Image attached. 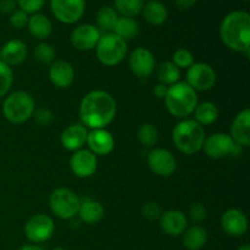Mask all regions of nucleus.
I'll return each instance as SVG.
<instances>
[{
  "label": "nucleus",
  "instance_id": "obj_1",
  "mask_svg": "<svg viewBox=\"0 0 250 250\" xmlns=\"http://www.w3.org/2000/svg\"><path fill=\"white\" fill-rule=\"evenodd\" d=\"M115 98L105 90H92L84 95L80 105L82 125L90 129L106 128L116 116Z\"/></svg>",
  "mask_w": 250,
  "mask_h": 250
},
{
  "label": "nucleus",
  "instance_id": "obj_2",
  "mask_svg": "<svg viewBox=\"0 0 250 250\" xmlns=\"http://www.w3.org/2000/svg\"><path fill=\"white\" fill-rule=\"evenodd\" d=\"M220 37L229 49L249 55L250 15L243 10L229 12L220 26Z\"/></svg>",
  "mask_w": 250,
  "mask_h": 250
},
{
  "label": "nucleus",
  "instance_id": "obj_3",
  "mask_svg": "<svg viewBox=\"0 0 250 250\" xmlns=\"http://www.w3.org/2000/svg\"><path fill=\"white\" fill-rule=\"evenodd\" d=\"M167 111L177 119H187L194 112L198 105V94L186 82H177L170 85L165 97Z\"/></svg>",
  "mask_w": 250,
  "mask_h": 250
},
{
  "label": "nucleus",
  "instance_id": "obj_4",
  "mask_svg": "<svg viewBox=\"0 0 250 250\" xmlns=\"http://www.w3.org/2000/svg\"><path fill=\"white\" fill-rule=\"evenodd\" d=\"M205 131L195 120L183 119L172 131V141L176 148L186 155H193L203 149Z\"/></svg>",
  "mask_w": 250,
  "mask_h": 250
},
{
  "label": "nucleus",
  "instance_id": "obj_5",
  "mask_svg": "<svg viewBox=\"0 0 250 250\" xmlns=\"http://www.w3.org/2000/svg\"><path fill=\"white\" fill-rule=\"evenodd\" d=\"M36 110V103L29 93L17 90L6 97L2 103V115L11 124H23L28 121Z\"/></svg>",
  "mask_w": 250,
  "mask_h": 250
},
{
  "label": "nucleus",
  "instance_id": "obj_6",
  "mask_svg": "<svg viewBox=\"0 0 250 250\" xmlns=\"http://www.w3.org/2000/svg\"><path fill=\"white\" fill-rule=\"evenodd\" d=\"M97 58L103 65L116 66L124 61L127 54V42L120 38L114 32H109L100 36L95 46Z\"/></svg>",
  "mask_w": 250,
  "mask_h": 250
},
{
  "label": "nucleus",
  "instance_id": "obj_7",
  "mask_svg": "<svg viewBox=\"0 0 250 250\" xmlns=\"http://www.w3.org/2000/svg\"><path fill=\"white\" fill-rule=\"evenodd\" d=\"M81 199L73 190L68 188H58L49 199L51 212L61 220H71L77 216Z\"/></svg>",
  "mask_w": 250,
  "mask_h": 250
},
{
  "label": "nucleus",
  "instance_id": "obj_8",
  "mask_svg": "<svg viewBox=\"0 0 250 250\" xmlns=\"http://www.w3.org/2000/svg\"><path fill=\"white\" fill-rule=\"evenodd\" d=\"M55 232L53 219L45 214H37L32 216L24 225V234L32 243H43L49 241Z\"/></svg>",
  "mask_w": 250,
  "mask_h": 250
},
{
  "label": "nucleus",
  "instance_id": "obj_9",
  "mask_svg": "<svg viewBox=\"0 0 250 250\" xmlns=\"http://www.w3.org/2000/svg\"><path fill=\"white\" fill-rule=\"evenodd\" d=\"M50 10L59 22L72 24L82 19L85 0H50Z\"/></svg>",
  "mask_w": 250,
  "mask_h": 250
},
{
  "label": "nucleus",
  "instance_id": "obj_10",
  "mask_svg": "<svg viewBox=\"0 0 250 250\" xmlns=\"http://www.w3.org/2000/svg\"><path fill=\"white\" fill-rule=\"evenodd\" d=\"M216 82V72L205 62L193 63L187 71V84L195 92H205L214 87Z\"/></svg>",
  "mask_w": 250,
  "mask_h": 250
},
{
  "label": "nucleus",
  "instance_id": "obj_11",
  "mask_svg": "<svg viewBox=\"0 0 250 250\" xmlns=\"http://www.w3.org/2000/svg\"><path fill=\"white\" fill-rule=\"evenodd\" d=\"M236 148L237 144L234 143L231 136L221 133V132H217L205 138L204 146H203L204 153L211 159L226 158L229 154L234 153Z\"/></svg>",
  "mask_w": 250,
  "mask_h": 250
},
{
  "label": "nucleus",
  "instance_id": "obj_12",
  "mask_svg": "<svg viewBox=\"0 0 250 250\" xmlns=\"http://www.w3.org/2000/svg\"><path fill=\"white\" fill-rule=\"evenodd\" d=\"M148 166L155 175L163 176V177H168L172 175L176 170V159L172 154L166 149L155 148L149 151Z\"/></svg>",
  "mask_w": 250,
  "mask_h": 250
},
{
  "label": "nucleus",
  "instance_id": "obj_13",
  "mask_svg": "<svg viewBox=\"0 0 250 250\" xmlns=\"http://www.w3.org/2000/svg\"><path fill=\"white\" fill-rule=\"evenodd\" d=\"M128 65L137 77L146 80L155 70V58L149 49L137 48L129 55Z\"/></svg>",
  "mask_w": 250,
  "mask_h": 250
},
{
  "label": "nucleus",
  "instance_id": "obj_14",
  "mask_svg": "<svg viewBox=\"0 0 250 250\" xmlns=\"http://www.w3.org/2000/svg\"><path fill=\"white\" fill-rule=\"evenodd\" d=\"M71 171L80 178H88L93 176L98 167L97 155L89 149H80L75 151L70 159Z\"/></svg>",
  "mask_w": 250,
  "mask_h": 250
},
{
  "label": "nucleus",
  "instance_id": "obj_15",
  "mask_svg": "<svg viewBox=\"0 0 250 250\" xmlns=\"http://www.w3.org/2000/svg\"><path fill=\"white\" fill-rule=\"evenodd\" d=\"M100 36V31L94 24L84 23L73 29L71 33V43L77 50L88 51L97 46Z\"/></svg>",
  "mask_w": 250,
  "mask_h": 250
},
{
  "label": "nucleus",
  "instance_id": "obj_16",
  "mask_svg": "<svg viewBox=\"0 0 250 250\" xmlns=\"http://www.w3.org/2000/svg\"><path fill=\"white\" fill-rule=\"evenodd\" d=\"M221 227L231 237H242L248 231V219L242 210L229 209L222 214Z\"/></svg>",
  "mask_w": 250,
  "mask_h": 250
},
{
  "label": "nucleus",
  "instance_id": "obj_17",
  "mask_svg": "<svg viewBox=\"0 0 250 250\" xmlns=\"http://www.w3.org/2000/svg\"><path fill=\"white\" fill-rule=\"evenodd\" d=\"M87 144L94 155H107L114 150L115 139L107 129H90L88 132Z\"/></svg>",
  "mask_w": 250,
  "mask_h": 250
},
{
  "label": "nucleus",
  "instance_id": "obj_18",
  "mask_svg": "<svg viewBox=\"0 0 250 250\" xmlns=\"http://www.w3.org/2000/svg\"><path fill=\"white\" fill-rule=\"evenodd\" d=\"M160 226L167 236H182L188 227L187 216L180 210H167L161 214Z\"/></svg>",
  "mask_w": 250,
  "mask_h": 250
},
{
  "label": "nucleus",
  "instance_id": "obj_19",
  "mask_svg": "<svg viewBox=\"0 0 250 250\" xmlns=\"http://www.w3.org/2000/svg\"><path fill=\"white\" fill-rule=\"evenodd\" d=\"M231 138L239 146H250V110L244 109L234 117L231 126Z\"/></svg>",
  "mask_w": 250,
  "mask_h": 250
},
{
  "label": "nucleus",
  "instance_id": "obj_20",
  "mask_svg": "<svg viewBox=\"0 0 250 250\" xmlns=\"http://www.w3.org/2000/svg\"><path fill=\"white\" fill-rule=\"evenodd\" d=\"M88 128L82 124L70 125L61 134V144L68 151H77L87 143Z\"/></svg>",
  "mask_w": 250,
  "mask_h": 250
},
{
  "label": "nucleus",
  "instance_id": "obj_21",
  "mask_svg": "<svg viewBox=\"0 0 250 250\" xmlns=\"http://www.w3.org/2000/svg\"><path fill=\"white\" fill-rule=\"evenodd\" d=\"M49 78L55 87L63 89L70 87L75 81V70L67 61H54L49 68Z\"/></svg>",
  "mask_w": 250,
  "mask_h": 250
},
{
  "label": "nucleus",
  "instance_id": "obj_22",
  "mask_svg": "<svg viewBox=\"0 0 250 250\" xmlns=\"http://www.w3.org/2000/svg\"><path fill=\"white\" fill-rule=\"evenodd\" d=\"M27 45L20 39H11L2 45L0 50V60L6 65L11 66L20 65L27 58Z\"/></svg>",
  "mask_w": 250,
  "mask_h": 250
},
{
  "label": "nucleus",
  "instance_id": "obj_23",
  "mask_svg": "<svg viewBox=\"0 0 250 250\" xmlns=\"http://www.w3.org/2000/svg\"><path fill=\"white\" fill-rule=\"evenodd\" d=\"M78 216H80L81 221L88 225H94L99 222L104 216V208L97 200L85 199L81 200L80 209H78Z\"/></svg>",
  "mask_w": 250,
  "mask_h": 250
},
{
  "label": "nucleus",
  "instance_id": "obj_24",
  "mask_svg": "<svg viewBox=\"0 0 250 250\" xmlns=\"http://www.w3.org/2000/svg\"><path fill=\"white\" fill-rule=\"evenodd\" d=\"M142 12H143L144 20L151 26H161L165 23L168 16L165 4L158 0H151L144 4Z\"/></svg>",
  "mask_w": 250,
  "mask_h": 250
},
{
  "label": "nucleus",
  "instance_id": "obj_25",
  "mask_svg": "<svg viewBox=\"0 0 250 250\" xmlns=\"http://www.w3.org/2000/svg\"><path fill=\"white\" fill-rule=\"evenodd\" d=\"M182 236L183 246L187 250H200L208 243V232L199 225L187 227Z\"/></svg>",
  "mask_w": 250,
  "mask_h": 250
},
{
  "label": "nucleus",
  "instance_id": "obj_26",
  "mask_svg": "<svg viewBox=\"0 0 250 250\" xmlns=\"http://www.w3.org/2000/svg\"><path fill=\"white\" fill-rule=\"evenodd\" d=\"M28 31L34 38L39 39V41H44L48 38L53 31V24L51 21L43 14H33L28 19Z\"/></svg>",
  "mask_w": 250,
  "mask_h": 250
},
{
  "label": "nucleus",
  "instance_id": "obj_27",
  "mask_svg": "<svg viewBox=\"0 0 250 250\" xmlns=\"http://www.w3.org/2000/svg\"><path fill=\"white\" fill-rule=\"evenodd\" d=\"M139 26L137 21L132 17H119L116 24H115L114 33L124 39L125 42L132 41L138 36Z\"/></svg>",
  "mask_w": 250,
  "mask_h": 250
},
{
  "label": "nucleus",
  "instance_id": "obj_28",
  "mask_svg": "<svg viewBox=\"0 0 250 250\" xmlns=\"http://www.w3.org/2000/svg\"><path fill=\"white\" fill-rule=\"evenodd\" d=\"M195 121L202 126H209L214 124L219 117V109L211 102H203L197 105L194 110Z\"/></svg>",
  "mask_w": 250,
  "mask_h": 250
},
{
  "label": "nucleus",
  "instance_id": "obj_29",
  "mask_svg": "<svg viewBox=\"0 0 250 250\" xmlns=\"http://www.w3.org/2000/svg\"><path fill=\"white\" fill-rule=\"evenodd\" d=\"M156 76H158L159 83L170 87L178 82L181 77V70L173 65L172 61H165L159 65L158 70H156Z\"/></svg>",
  "mask_w": 250,
  "mask_h": 250
},
{
  "label": "nucleus",
  "instance_id": "obj_30",
  "mask_svg": "<svg viewBox=\"0 0 250 250\" xmlns=\"http://www.w3.org/2000/svg\"><path fill=\"white\" fill-rule=\"evenodd\" d=\"M119 15L116 10L111 6H103L97 14V28L99 31H104L106 33L114 32L115 24H116Z\"/></svg>",
  "mask_w": 250,
  "mask_h": 250
},
{
  "label": "nucleus",
  "instance_id": "obj_31",
  "mask_svg": "<svg viewBox=\"0 0 250 250\" xmlns=\"http://www.w3.org/2000/svg\"><path fill=\"white\" fill-rule=\"evenodd\" d=\"M115 10L124 17H136L142 12L144 0H114Z\"/></svg>",
  "mask_w": 250,
  "mask_h": 250
},
{
  "label": "nucleus",
  "instance_id": "obj_32",
  "mask_svg": "<svg viewBox=\"0 0 250 250\" xmlns=\"http://www.w3.org/2000/svg\"><path fill=\"white\" fill-rule=\"evenodd\" d=\"M138 141L146 148H153L159 141V131L153 124H143L138 129Z\"/></svg>",
  "mask_w": 250,
  "mask_h": 250
},
{
  "label": "nucleus",
  "instance_id": "obj_33",
  "mask_svg": "<svg viewBox=\"0 0 250 250\" xmlns=\"http://www.w3.org/2000/svg\"><path fill=\"white\" fill-rule=\"evenodd\" d=\"M34 58L42 63H53L54 60H55L56 51L54 49L53 45H50L49 43H39L38 45L34 48Z\"/></svg>",
  "mask_w": 250,
  "mask_h": 250
},
{
  "label": "nucleus",
  "instance_id": "obj_34",
  "mask_svg": "<svg viewBox=\"0 0 250 250\" xmlns=\"http://www.w3.org/2000/svg\"><path fill=\"white\" fill-rule=\"evenodd\" d=\"M12 81H14V73L11 67L0 60V98L6 95L11 88Z\"/></svg>",
  "mask_w": 250,
  "mask_h": 250
},
{
  "label": "nucleus",
  "instance_id": "obj_35",
  "mask_svg": "<svg viewBox=\"0 0 250 250\" xmlns=\"http://www.w3.org/2000/svg\"><path fill=\"white\" fill-rule=\"evenodd\" d=\"M172 63L176 67L180 68V70L181 68H187L188 70L194 63V56H193V54L188 49L181 48L176 50L175 54H173Z\"/></svg>",
  "mask_w": 250,
  "mask_h": 250
},
{
  "label": "nucleus",
  "instance_id": "obj_36",
  "mask_svg": "<svg viewBox=\"0 0 250 250\" xmlns=\"http://www.w3.org/2000/svg\"><path fill=\"white\" fill-rule=\"evenodd\" d=\"M15 1L19 5L20 10L32 15L41 11L42 7L45 4V0H15Z\"/></svg>",
  "mask_w": 250,
  "mask_h": 250
},
{
  "label": "nucleus",
  "instance_id": "obj_37",
  "mask_svg": "<svg viewBox=\"0 0 250 250\" xmlns=\"http://www.w3.org/2000/svg\"><path fill=\"white\" fill-rule=\"evenodd\" d=\"M32 117H34V121H36L39 126L43 127L49 126V125H51V122L54 121L53 112L49 109H46V107H39V109L34 110L33 116Z\"/></svg>",
  "mask_w": 250,
  "mask_h": 250
},
{
  "label": "nucleus",
  "instance_id": "obj_38",
  "mask_svg": "<svg viewBox=\"0 0 250 250\" xmlns=\"http://www.w3.org/2000/svg\"><path fill=\"white\" fill-rule=\"evenodd\" d=\"M28 14H26L22 10H16L10 15V24L16 29H22L27 26L28 23Z\"/></svg>",
  "mask_w": 250,
  "mask_h": 250
},
{
  "label": "nucleus",
  "instance_id": "obj_39",
  "mask_svg": "<svg viewBox=\"0 0 250 250\" xmlns=\"http://www.w3.org/2000/svg\"><path fill=\"white\" fill-rule=\"evenodd\" d=\"M142 214L146 219L148 220H156V219H160L161 216V209L156 203L154 202H149L146 204H144V207L142 208Z\"/></svg>",
  "mask_w": 250,
  "mask_h": 250
},
{
  "label": "nucleus",
  "instance_id": "obj_40",
  "mask_svg": "<svg viewBox=\"0 0 250 250\" xmlns=\"http://www.w3.org/2000/svg\"><path fill=\"white\" fill-rule=\"evenodd\" d=\"M189 217L195 224H199L207 217V209L200 203H195L189 208Z\"/></svg>",
  "mask_w": 250,
  "mask_h": 250
},
{
  "label": "nucleus",
  "instance_id": "obj_41",
  "mask_svg": "<svg viewBox=\"0 0 250 250\" xmlns=\"http://www.w3.org/2000/svg\"><path fill=\"white\" fill-rule=\"evenodd\" d=\"M16 1L15 0H0V11L6 15H11L16 11Z\"/></svg>",
  "mask_w": 250,
  "mask_h": 250
},
{
  "label": "nucleus",
  "instance_id": "obj_42",
  "mask_svg": "<svg viewBox=\"0 0 250 250\" xmlns=\"http://www.w3.org/2000/svg\"><path fill=\"white\" fill-rule=\"evenodd\" d=\"M176 4V6L178 9H182V10H188V9H192L195 4L198 2V0H173Z\"/></svg>",
  "mask_w": 250,
  "mask_h": 250
},
{
  "label": "nucleus",
  "instance_id": "obj_43",
  "mask_svg": "<svg viewBox=\"0 0 250 250\" xmlns=\"http://www.w3.org/2000/svg\"><path fill=\"white\" fill-rule=\"evenodd\" d=\"M167 89H168L167 85H164L161 84V83H158V84L154 87V94H155V97L159 98V99H165Z\"/></svg>",
  "mask_w": 250,
  "mask_h": 250
},
{
  "label": "nucleus",
  "instance_id": "obj_44",
  "mask_svg": "<svg viewBox=\"0 0 250 250\" xmlns=\"http://www.w3.org/2000/svg\"><path fill=\"white\" fill-rule=\"evenodd\" d=\"M19 250H44L42 247L37 246V244H28V246L21 247Z\"/></svg>",
  "mask_w": 250,
  "mask_h": 250
},
{
  "label": "nucleus",
  "instance_id": "obj_45",
  "mask_svg": "<svg viewBox=\"0 0 250 250\" xmlns=\"http://www.w3.org/2000/svg\"><path fill=\"white\" fill-rule=\"evenodd\" d=\"M237 250H250V246H249V244H243V246L239 247V248Z\"/></svg>",
  "mask_w": 250,
  "mask_h": 250
},
{
  "label": "nucleus",
  "instance_id": "obj_46",
  "mask_svg": "<svg viewBox=\"0 0 250 250\" xmlns=\"http://www.w3.org/2000/svg\"><path fill=\"white\" fill-rule=\"evenodd\" d=\"M51 250H67V249H65V248H61V247H59V248H54V249H51Z\"/></svg>",
  "mask_w": 250,
  "mask_h": 250
},
{
  "label": "nucleus",
  "instance_id": "obj_47",
  "mask_svg": "<svg viewBox=\"0 0 250 250\" xmlns=\"http://www.w3.org/2000/svg\"><path fill=\"white\" fill-rule=\"evenodd\" d=\"M242 1H249V0H242Z\"/></svg>",
  "mask_w": 250,
  "mask_h": 250
},
{
  "label": "nucleus",
  "instance_id": "obj_48",
  "mask_svg": "<svg viewBox=\"0 0 250 250\" xmlns=\"http://www.w3.org/2000/svg\"><path fill=\"white\" fill-rule=\"evenodd\" d=\"M148 1H151V0H148Z\"/></svg>",
  "mask_w": 250,
  "mask_h": 250
}]
</instances>
